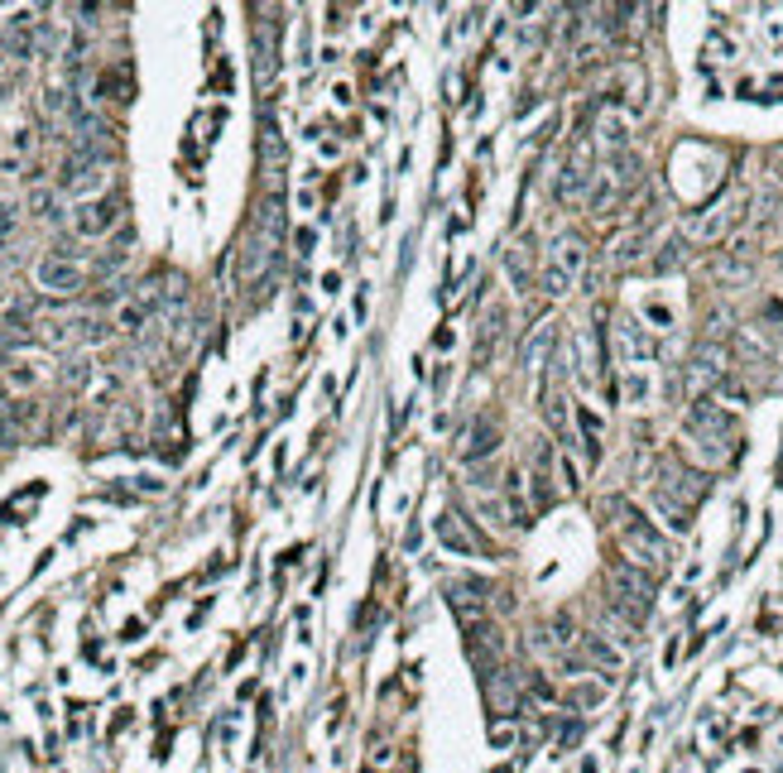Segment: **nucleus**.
Wrapping results in <instances>:
<instances>
[{"instance_id":"1","label":"nucleus","mask_w":783,"mask_h":773,"mask_svg":"<svg viewBox=\"0 0 783 773\" xmlns=\"http://www.w3.org/2000/svg\"><path fill=\"white\" fill-rule=\"evenodd\" d=\"M606 524L616 528V538H620V557H629L635 567L644 572H664L668 567V538L654 528V519L644 514L639 505H629V499H606Z\"/></svg>"},{"instance_id":"2","label":"nucleus","mask_w":783,"mask_h":773,"mask_svg":"<svg viewBox=\"0 0 783 773\" xmlns=\"http://www.w3.org/2000/svg\"><path fill=\"white\" fill-rule=\"evenodd\" d=\"M120 217H126V197L101 192V197H91V202H78V211H72V231L87 236V240H101L120 226Z\"/></svg>"},{"instance_id":"3","label":"nucleus","mask_w":783,"mask_h":773,"mask_svg":"<svg viewBox=\"0 0 783 773\" xmlns=\"http://www.w3.org/2000/svg\"><path fill=\"white\" fill-rule=\"evenodd\" d=\"M687 433H693L702 447L726 452V447L735 442V418H731V414H721V408H716L712 399H697L693 408H687Z\"/></svg>"},{"instance_id":"4","label":"nucleus","mask_w":783,"mask_h":773,"mask_svg":"<svg viewBox=\"0 0 783 773\" xmlns=\"http://www.w3.org/2000/svg\"><path fill=\"white\" fill-rule=\"evenodd\" d=\"M596 149H591V140L581 135V140L572 144V154H567V163H562V173H558V183H552V197L558 202H572V197H581L587 192V183H591V173H596Z\"/></svg>"},{"instance_id":"5","label":"nucleus","mask_w":783,"mask_h":773,"mask_svg":"<svg viewBox=\"0 0 783 773\" xmlns=\"http://www.w3.org/2000/svg\"><path fill=\"white\" fill-rule=\"evenodd\" d=\"M433 534H438V543H442V548H448V553H495V548H490V538H481V534H476V528L462 519V509H442L438 514V519H433Z\"/></svg>"},{"instance_id":"6","label":"nucleus","mask_w":783,"mask_h":773,"mask_svg":"<svg viewBox=\"0 0 783 773\" xmlns=\"http://www.w3.org/2000/svg\"><path fill=\"white\" fill-rule=\"evenodd\" d=\"M581 668H601V673H620V654L610 648L601 634H581V639L567 648L562 673H581Z\"/></svg>"},{"instance_id":"7","label":"nucleus","mask_w":783,"mask_h":773,"mask_svg":"<svg viewBox=\"0 0 783 773\" xmlns=\"http://www.w3.org/2000/svg\"><path fill=\"white\" fill-rule=\"evenodd\" d=\"M39 284L49 293H82V284H87V269L82 260H63V255H43V265H39Z\"/></svg>"},{"instance_id":"8","label":"nucleus","mask_w":783,"mask_h":773,"mask_svg":"<svg viewBox=\"0 0 783 773\" xmlns=\"http://www.w3.org/2000/svg\"><path fill=\"white\" fill-rule=\"evenodd\" d=\"M581 265H587V246H581L577 236H562L558 250H552V265H548V289L552 293L567 289V284L581 275Z\"/></svg>"},{"instance_id":"9","label":"nucleus","mask_w":783,"mask_h":773,"mask_svg":"<svg viewBox=\"0 0 783 773\" xmlns=\"http://www.w3.org/2000/svg\"><path fill=\"white\" fill-rule=\"evenodd\" d=\"M741 217H745V197H731V202H721V207L706 211V217H697L693 226H687V236L693 240H726V231Z\"/></svg>"},{"instance_id":"10","label":"nucleus","mask_w":783,"mask_h":773,"mask_svg":"<svg viewBox=\"0 0 783 773\" xmlns=\"http://www.w3.org/2000/svg\"><path fill=\"white\" fill-rule=\"evenodd\" d=\"M481 687H486V706H490V716L495 721H505V716H514L519 711V687H514V677L500 668H490V673H481Z\"/></svg>"},{"instance_id":"11","label":"nucleus","mask_w":783,"mask_h":773,"mask_svg":"<svg viewBox=\"0 0 783 773\" xmlns=\"http://www.w3.org/2000/svg\"><path fill=\"white\" fill-rule=\"evenodd\" d=\"M34 29H39V14L34 10H20V14H14V20H10V29H5V39H0V43H5V53L10 58H29V53H34Z\"/></svg>"},{"instance_id":"12","label":"nucleus","mask_w":783,"mask_h":773,"mask_svg":"<svg viewBox=\"0 0 783 773\" xmlns=\"http://www.w3.org/2000/svg\"><path fill=\"white\" fill-rule=\"evenodd\" d=\"M500 490H505V509H510V524H529L533 514H529V499H524V480H519V466H505Z\"/></svg>"},{"instance_id":"13","label":"nucleus","mask_w":783,"mask_h":773,"mask_svg":"<svg viewBox=\"0 0 783 773\" xmlns=\"http://www.w3.org/2000/svg\"><path fill=\"white\" fill-rule=\"evenodd\" d=\"M533 505L539 509L552 505V447L533 452Z\"/></svg>"},{"instance_id":"14","label":"nucleus","mask_w":783,"mask_h":773,"mask_svg":"<svg viewBox=\"0 0 783 773\" xmlns=\"http://www.w3.org/2000/svg\"><path fill=\"white\" fill-rule=\"evenodd\" d=\"M471 433H476V437H471V447L462 452V457H467V461L476 466V461H481V457H486V452H495V447H500V433H495V423H486V418H481V423H476V428H471Z\"/></svg>"},{"instance_id":"15","label":"nucleus","mask_w":783,"mask_h":773,"mask_svg":"<svg viewBox=\"0 0 783 773\" xmlns=\"http://www.w3.org/2000/svg\"><path fill=\"white\" fill-rule=\"evenodd\" d=\"M601 702H606V682H577V687L567 692V706H572V711H591Z\"/></svg>"},{"instance_id":"16","label":"nucleus","mask_w":783,"mask_h":773,"mask_svg":"<svg viewBox=\"0 0 783 773\" xmlns=\"http://www.w3.org/2000/svg\"><path fill=\"white\" fill-rule=\"evenodd\" d=\"M0 366H5V375H10V385H14V389H34V385L43 380V370H39V366H29V360H10V356H5Z\"/></svg>"},{"instance_id":"17","label":"nucleus","mask_w":783,"mask_h":773,"mask_svg":"<svg viewBox=\"0 0 783 773\" xmlns=\"http://www.w3.org/2000/svg\"><path fill=\"white\" fill-rule=\"evenodd\" d=\"M577 423H581V437H587V457L596 461L601 457V423H596V414H587V408L577 414Z\"/></svg>"},{"instance_id":"18","label":"nucleus","mask_w":783,"mask_h":773,"mask_svg":"<svg viewBox=\"0 0 783 773\" xmlns=\"http://www.w3.org/2000/svg\"><path fill=\"white\" fill-rule=\"evenodd\" d=\"M14 226H20V202H10V197H0V246L14 236Z\"/></svg>"},{"instance_id":"19","label":"nucleus","mask_w":783,"mask_h":773,"mask_svg":"<svg viewBox=\"0 0 783 773\" xmlns=\"http://www.w3.org/2000/svg\"><path fill=\"white\" fill-rule=\"evenodd\" d=\"M764 322H774V331L783 337V303L774 298V303H764Z\"/></svg>"},{"instance_id":"20","label":"nucleus","mask_w":783,"mask_h":773,"mask_svg":"<svg viewBox=\"0 0 783 773\" xmlns=\"http://www.w3.org/2000/svg\"><path fill=\"white\" fill-rule=\"evenodd\" d=\"M34 211H43V217H49V211H53V192H34Z\"/></svg>"},{"instance_id":"21","label":"nucleus","mask_w":783,"mask_h":773,"mask_svg":"<svg viewBox=\"0 0 783 773\" xmlns=\"http://www.w3.org/2000/svg\"><path fill=\"white\" fill-rule=\"evenodd\" d=\"M10 101V82H0V106H5Z\"/></svg>"}]
</instances>
